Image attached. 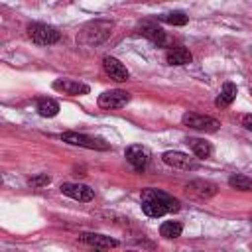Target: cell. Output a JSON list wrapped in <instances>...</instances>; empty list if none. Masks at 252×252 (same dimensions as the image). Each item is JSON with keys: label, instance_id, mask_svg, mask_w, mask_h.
Segmentation results:
<instances>
[{"label": "cell", "instance_id": "23", "mask_svg": "<svg viewBox=\"0 0 252 252\" xmlns=\"http://www.w3.org/2000/svg\"><path fill=\"white\" fill-rule=\"evenodd\" d=\"M242 126L248 128V130H252V114H244L242 116Z\"/></svg>", "mask_w": 252, "mask_h": 252}, {"label": "cell", "instance_id": "17", "mask_svg": "<svg viewBox=\"0 0 252 252\" xmlns=\"http://www.w3.org/2000/svg\"><path fill=\"white\" fill-rule=\"evenodd\" d=\"M185 142H187V146L193 150V154H195L197 158H209V156L213 154V146H211V142H207V140H201V138H187Z\"/></svg>", "mask_w": 252, "mask_h": 252}, {"label": "cell", "instance_id": "6", "mask_svg": "<svg viewBox=\"0 0 252 252\" xmlns=\"http://www.w3.org/2000/svg\"><path fill=\"white\" fill-rule=\"evenodd\" d=\"M130 93L126 91H120V89H114V91H104L100 96H98V106L104 108V110H114V108H122L130 102Z\"/></svg>", "mask_w": 252, "mask_h": 252}, {"label": "cell", "instance_id": "9", "mask_svg": "<svg viewBox=\"0 0 252 252\" xmlns=\"http://www.w3.org/2000/svg\"><path fill=\"white\" fill-rule=\"evenodd\" d=\"M59 189H61L63 195H67L75 201H81V203H87L94 197V191L89 185H83V183H63Z\"/></svg>", "mask_w": 252, "mask_h": 252}, {"label": "cell", "instance_id": "13", "mask_svg": "<svg viewBox=\"0 0 252 252\" xmlns=\"http://www.w3.org/2000/svg\"><path fill=\"white\" fill-rule=\"evenodd\" d=\"M79 238H81L85 244L94 246V248H100V250H108V248H116V246H118V240H114V238H110V236H104V234L83 232Z\"/></svg>", "mask_w": 252, "mask_h": 252}, {"label": "cell", "instance_id": "2", "mask_svg": "<svg viewBox=\"0 0 252 252\" xmlns=\"http://www.w3.org/2000/svg\"><path fill=\"white\" fill-rule=\"evenodd\" d=\"M112 28H114V24L110 20H93V22L85 24L81 28V32L77 33V43H81L85 47L98 45L112 33Z\"/></svg>", "mask_w": 252, "mask_h": 252}, {"label": "cell", "instance_id": "8", "mask_svg": "<svg viewBox=\"0 0 252 252\" xmlns=\"http://www.w3.org/2000/svg\"><path fill=\"white\" fill-rule=\"evenodd\" d=\"M161 159H163V163L165 165H169V167H175V169H185V171H193V169H197L199 167V163L193 159V158H189V154H183V152H165L163 156H161Z\"/></svg>", "mask_w": 252, "mask_h": 252}, {"label": "cell", "instance_id": "12", "mask_svg": "<svg viewBox=\"0 0 252 252\" xmlns=\"http://www.w3.org/2000/svg\"><path fill=\"white\" fill-rule=\"evenodd\" d=\"M53 89L59 91V93H63V94H69V96L87 94L91 91L89 85L79 83V81H73V79H57V81H53Z\"/></svg>", "mask_w": 252, "mask_h": 252}, {"label": "cell", "instance_id": "1", "mask_svg": "<svg viewBox=\"0 0 252 252\" xmlns=\"http://www.w3.org/2000/svg\"><path fill=\"white\" fill-rule=\"evenodd\" d=\"M179 209H181L179 201L175 197L167 195L165 191L152 189V187L142 191V211L152 219L163 217L167 213H177Z\"/></svg>", "mask_w": 252, "mask_h": 252}, {"label": "cell", "instance_id": "20", "mask_svg": "<svg viewBox=\"0 0 252 252\" xmlns=\"http://www.w3.org/2000/svg\"><path fill=\"white\" fill-rule=\"evenodd\" d=\"M228 185L238 189V191H252V179L242 175V173H234L228 177Z\"/></svg>", "mask_w": 252, "mask_h": 252}, {"label": "cell", "instance_id": "10", "mask_svg": "<svg viewBox=\"0 0 252 252\" xmlns=\"http://www.w3.org/2000/svg\"><path fill=\"white\" fill-rule=\"evenodd\" d=\"M138 33L144 35L146 39H150L152 43L159 45V47L167 43V35L163 32V28H159L156 22H142V26L138 28Z\"/></svg>", "mask_w": 252, "mask_h": 252}, {"label": "cell", "instance_id": "7", "mask_svg": "<svg viewBox=\"0 0 252 252\" xmlns=\"http://www.w3.org/2000/svg\"><path fill=\"white\" fill-rule=\"evenodd\" d=\"M126 161L134 167V171L142 173L148 167V163H150V152L144 146H140V144L128 146L126 148Z\"/></svg>", "mask_w": 252, "mask_h": 252}, {"label": "cell", "instance_id": "15", "mask_svg": "<svg viewBox=\"0 0 252 252\" xmlns=\"http://www.w3.org/2000/svg\"><path fill=\"white\" fill-rule=\"evenodd\" d=\"M236 94H238L236 85H234V83H224L222 89H220V93H219V96L215 98V104H217L219 108H226V106L232 104V100L236 98Z\"/></svg>", "mask_w": 252, "mask_h": 252}, {"label": "cell", "instance_id": "5", "mask_svg": "<svg viewBox=\"0 0 252 252\" xmlns=\"http://www.w3.org/2000/svg\"><path fill=\"white\" fill-rule=\"evenodd\" d=\"M61 140L71 146H81V148H89V150H108L110 148L104 140L93 138L87 134H79V132H65V134H61Z\"/></svg>", "mask_w": 252, "mask_h": 252}, {"label": "cell", "instance_id": "21", "mask_svg": "<svg viewBox=\"0 0 252 252\" xmlns=\"http://www.w3.org/2000/svg\"><path fill=\"white\" fill-rule=\"evenodd\" d=\"M159 20L165 24H171V26H185L189 18L185 12H169V14H161Z\"/></svg>", "mask_w": 252, "mask_h": 252}, {"label": "cell", "instance_id": "14", "mask_svg": "<svg viewBox=\"0 0 252 252\" xmlns=\"http://www.w3.org/2000/svg\"><path fill=\"white\" fill-rule=\"evenodd\" d=\"M187 191L191 193V195H195V197H199V199H211V197H215L217 195V185L215 183H211V181H203V179H197V181H191L189 185H187Z\"/></svg>", "mask_w": 252, "mask_h": 252}, {"label": "cell", "instance_id": "16", "mask_svg": "<svg viewBox=\"0 0 252 252\" xmlns=\"http://www.w3.org/2000/svg\"><path fill=\"white\" fill-rule=\"evenodd\" d=\"M165 61H167L169 65H187V63L193 61V55H191V51L185 49V47H173V49L167 51Z\"/></svg>", "mask_w": 252, "mask_h": 252}, {"label": "cell", "instance_id": "3", "mask_svg": "<svg viewBox=\"0 0 252 252\" xmlns=\"http://www.w3.org/2000/svg\"><path fill=\"white\" fill-rule=\"evenodd\" d=\"M28 35L37 45H51V43H57L61 39V32L57 28L47 26V24H39V22H33L28 26Z\"/></svg>", "mask_w": 252, "mask_h": 252}, {"label": "cell", "instance_id": "4", "mask_svg": "<svg viewBox=\"0 0 252 252\" xmlns=\"http://www.w3.org/2000/svg\"><path fill=\"white\" fill-rule=\"evenodd\" d=\"M181 122L193 130L199 132H217L220 128V122L213 116H205V114H197V112H185L181 116Z\"/></svg>", "mask_w": 252, "mask_h": 252}, {"label": "cell", "instance_id": "11", "mask_svg": "<svg viewBox=\"0 0 252 252\" xmlns=\"http://www.w3.org/2000/svg\"><path fill=\"white\" fill-rule=\"evenodd\" d=\"M102 67H104L106 75H108L110 79L118 81V83H122V81H128V77H130V73H128L126 65H124V63H120L116 57H110V55H106V57L102 59Z\"/></svg>", "mask_w": 252, "mask_h": 252}, {"label": "cell", "instance_id": "19", "mask_svg": "<svg viewBox=\"0 0 252 252\" xmlns=\"http://www.w3.org/2000/svg\"><path fill=\"white\" fill-rule=\"evenodd\" d=\"M181 230H183V226L177 220H165L159 226V234L163 238H177V236H181Z\"/></svg>", "mask_w": 252, "mask_h": 252}, {"label": "cell", "instance_id": "22", "mask_svg": "<svg viewBox=\"0 0 252 252\" xmlns=\"http://www.w3.org/2000/svg\"><path fill=\"white\" fill-rule=\"evenodd\" d=\"M49 183H51V177H49L47 173H39V175L28 179V185H30V187H45V185H49Z\"/></svg>", "mask_w": 252, "mask_h": 252}, {"label": "cell", "instance_id": "18", "mask_svg": "<svg viewBox=\"0 0 252 252\" xmlns=\"http://www.w3.org/2000/svg\"><path fill=\"white\" fill-rule=\"evenodd\" d=\"M37 112L41 116H45V118H51V116H55L59 112V102L49 98V96H41L37 100Z\"/></svg>", "mask_w": 252, "mask_h": 252}]
</instances>
